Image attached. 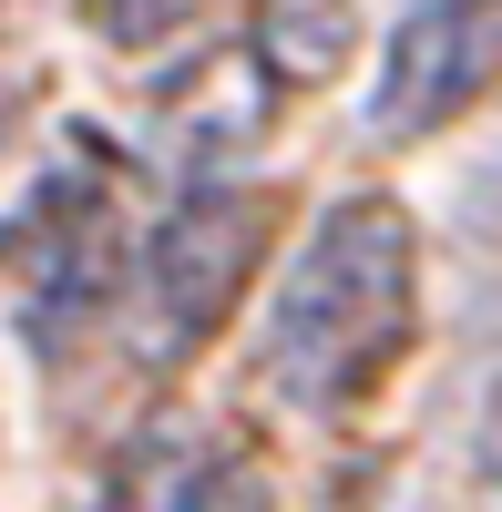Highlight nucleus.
<instances>
[{
    "label": "nucleus",
    "instance_id": "f257e3e1",
    "mask_svg": "<svg viewBox=\"0 0 502 512\" xmlns=\"http://www.w3.org/2000/svg\"><path fill=\"white\" fill-rule=\"evenodd\" d=\"M421 308V236L390 195H339L277 277V308L257 338V369L287 410H339L400 359Z\"/></svg>",
    "mask_w": 502,
    "mask_h": 512
},
{
    "label": "nucleus",
    "instance_id": "f03ea898",
    "mask_svg": "<svg viewBox=\"0 0 502 512\" xmlns=\"http://www.w3.org/2000/svg\"><path fill=\"white\" fill-rule=\"evenodd\" d=\"M277 205L257 185H195L175 195V216L144 236V349L154 359H185L195 338H216V318L246 297L257 277V246H267Z\"/></svg>",
    "mask_w": 502,
    "mask_h": 512
},
{
    "label": "nucleus",
    "instance_id": "7ed1b4c3",
    "mask_svg": "<svg viewBox=\"0 0 502 512\" xmlns=\"http://www.w3.org/2000/svg\"><path fill=\"white\" fill-rule=\"evenodd\" d=\"M492 82V0H410L380 41L369 82V144H421L462 123Z\"/></svg>",
    "mask_w": 502,
    "mask_h": 512
},
{
    "label": "nucleus",
    "instance_id": "20e7f679",
    "mask_svg": "<svg viewBox=\"0 0 502 512\" xmlns=\"http://www.w3.org/2000/svg\"><path fill=\"white\" fill-rule=\"evenodd\" d=\"M267 82L246 72V52H216V62H195L175 93H164V113H154V154L175 164V185L195 195V185H226V164L267 134Z\"/></svg>",
    "mask_w": 502,
    "mask_h": 512
},
{
    "label": "nucleus",
    "instance_id": "39448f33",
    "mask_svg": "<svg viewBox=\"0 0 502 512\" xmlns=\"http://www.w3.org/2000/svg\"><path fill=\"white\" fill-rule=\"evenodd\" d=\"M359 62V0H257L246 11V72L267 93H328Z\"/></svg>",
    "mask_w": 502,
    "mask_h": 512
},
{
    "label": "nucleus",
    "instance_id": "423d86ee",
    "mask_svg": "<svg viewBox=\"0 0 502 512\" xmlns=\"http://www.w3.org/2000/svg\"><path fill=\"white\" fill-rule=\"evenodd\" d=\"M205 472H216V441H205L185 410H154L144 431L113 451V492H103V512H195Z\"/></svg>",
    "mask_w": 502,
    "mask_h": 512
},
{
    "label": "nucleus",
    "instance_id": "0eeeda50",
    "mask_svg": "<svg viewBox=\"0 0 502 512\" xmlns=\"http://www.w3.org/2000/svg\"><path fill=\"white\" fill-rule=\"evenodd\" d=\"M195 512H277V502L257 492V472H236V461H216V472H205V492H195Z\"/></svg>",
    "mask_w": 502,
    "mask_h": 512
},
{
    "label": "nucleus",
    "instance_id": "6e6552de",
    "mask_svg": "<svg viewBox=\"0 0 502 512\" xmlns=\"http://www.w3.org/2000/svg\"><path fill=\"white\" fill-rule=\"evenodd\" d=\"M93 11H103V21H113V31H144V21H154V11H175V0H93Z\"/></svg>",
    "mask_w": 502,
    "mask_h": 512
}]
</instances>
